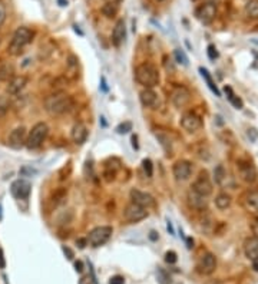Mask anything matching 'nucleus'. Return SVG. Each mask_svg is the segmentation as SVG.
Listing matches in <instances>:
<instances>
[{
    "label": "nucleus",
    "mask_w": 258,
    "mask_h": 284,
    "mask_svg": "<svg viewBox=\"0 0 258 284\" xmlns=\"http://www.w3.org/2000/svg\"><path fill=\"white\" fill-rule=\"evenodd\" d=\"M45 109L52 117H59L66 112H69L73 106V99L65 92H56L50 96H47L45 102Z\"/></svg>",
    "instance_id": "obj_1"
},
{
    "label": "nucleus",
    "mask_w": 258,
    "mask_h": 284,
    "mask_svg": "<svg viewBox=\"0 0 258 284\" xmlns=\"http://www.w3.org/2000/svg\"><path fill=\"white\" fill-rule=\"evenodd\" d=\"M135 79L139 85L145 88H154L159 83V72L158 68L149 62L141 63L135 69Z\"/></svg>",
    "instance_id": "obj_2"
},
{
    "label": "nucleus",
    "mask_w": 258,
    "mask_h": 284,
    "mask_svg": "<svg viewBox=\"0 0 258 284\" xmlns=\"http://www.w3.org/2000/svg\"><path fill=\"white\" fill-rule=\"evenodd\" d=\"M32 39H33V32L29 27H26V26L18 27L16 32L13 33L12 41L9 43V47H7L9 53L12 56H19L23 52V49L32 42Z\"/></svg>",
    "instance_id": "obj_3"
},
{
    "label": "nucleus",
    "mask_w": 258,
    "mask_h": 284,
    "mask_svg": "<svg viewBox=\"0 0 258 284\" xmlns=\"http://www.w3.org/2000/svg\"><path fill=\"white\" fill-rule=\"evenodd\" d=\"M47 134H49V126H47V123H45V122H38V123L32 128V131L29 132V135H27L26 146H27L29 149H36V148H39L40 145L43 143V141L46 140Z\"/></svg>",
    "instance_id": "obj_4"
},
{
    "label": "nucleus",
    "mask_w": 258,
    "mask_h": 284,
    "mask_svg": "<svg viewBox=\"0 0 258 284\" xmlns=\"http://www.w3.org/2000/svg\"><path fill=\"white\" fill-rule=\"evenodd\" d=\"M112 233H114L112 227H108V225L96 227L89 233L88 243L91 244L92 247H100V245H103V244L109 241V238L112 237Z\"/></svg>",
    "instance_id": "obj_5"
},
{
    "label": "nucleus",
    "mask_w": 258,
    "mask_h": 284,
    "mask_svg": "<svg viewBox=\"0 0 258 284\" xmlns=\"http://www.w3.org/2000/svg\"><path fill=\"white\" fill-rule=\"evenodd\" d=\"M146 217H148L146 208H143L135 203L128 204L123 210V218L126 223H139V221L145 220Z\"/></svg>",
    "instance_id": "obj_6"
},
{
    "label": "nucleus",
    "mask_w": 258,
    "mask_h": 284,
    "mask_svg": "<svg viewBox=\"0 0 258 284\" xmlns=\"http://www.w3.org/2000/svg\"><path fill=\"white\" fill-rule=\"evenodd\" d=\"M237 169H238L239 178L247 184H253L257 181V169L253 165V163L247 161V160H239L237 163Z\"/></svg>",
    "instance_id": "obj_7"
},
{
    "label": "nucleus",
    "mask_w": 258,
    "mask_h": 284,
    "mask_svg": "<svg viewBox=\"0 0 258 284\" xmlns=\"http://www.w3.org/2000/svg\"><path fill=\"white\" fill-rule=\"evenodd\" d=\"M192 191L198 192L204 197H208L212 194V183L210 180V175L207 171H201L199 175L197 177V180L192 183V187H191Z\"/></svg>",
    "instance_id": "obj_8"
},
{
    "label": "nucleus",
    "mask_w": 258,
    "mask_h": 284,
    "mask_svg": "<svg viewBox=\"0 0 258 284\" xmlns=\"http://www.w3.org/2000/svg\"><path fill=\"white\" fill-rule=\"evenodd\" d=\"M215 16H217V4H214L211 1H207L195 9V18L204 24L211 23L215 19Z\"/></svg>",
    "instance_id": "obj_9"
},
{
    "label": "nucleus",
    "mask_w": 258,
    "mask_h": 284,
    "mask_svg": "<svg viewBox=\"0 0 258 284\" xmlns=\"http://www.w3.org/2000/svg\"><path fill=\"white\" fill-rule=\"evenodd\" d=\"M171 101L178 109H181V108H184V106H187L189 103V101H191V92L188 91V88H185L182 85H177L172 89V92H171Z\"/></svg>",
    "instance_id": "obj_10"
},
{
    "label": "nucleus",
    "mask_w": 258,
    "mask_h": 284,
    "mask_svg": "<svg viewBox=\"0 0 258 284\" xmlns=\"http://www.w3.org/2000/svg\"><path fill=\"white\" fill-rule=\"evenodd\" d=\"M197 268L201 274L204 276H210L215 271L217 268V259L212 253H204L201 257H199L198 264H197Z\"/></svg>",
    "instance_id": "obj_11"
},
{
    "label": "nucleus",
    "mask_w": 258,
    "mask_h": 284,
    "mask_svg": "<svg viewBox=\"0 0 258 284\" xmlns=\"http://www.w3.org/2000/svg\"><path fill=\"white\" fill-rule=\"evenodd\" d=\"M172 174L177 181H187L192 174V164L187 160H179L172 166Z\"/></svg>",
    "instance_id": "obj_12"
},
{
    "label": "nucleus",
    "mask_w": 258,
    "mask_h": 284,
    "mask_svg": "<svg viewBox=\"0 0 258 284\" xmlns=\"http://www.w3.org/2000/svg\"><path fill=\"white\" fill-rule=\"evenodd\" d=\"M26 140H27V134H26V128L24 126H19L16 129H13L7 138V145L12 149H22L26 145Z\"/></svg>",
    "instance_id": "obj_13"
},
{
    "label": "nucleus",
    "mask_w": 258,
    "mask_h": 284,
    "mask_svg": "<svg viewBox=\"0 0 258 284\" xmlns=\"http://www.w3.org/2000/svg\"><path fill=\"white\" fill-rule=\"evenodd\" d=\"M181 125L188 132H195L202 128V119L195 112H187L181 118Z\"/></svg>",
    "instance_id": "obj_14"
},
{
    "label": "nucleus",
    "mask_w": 258,
    "mask_h": 284,
    "mask_svg": "<svg viewBox=\"0 0 258 284\" xmlns=\"http://www.w3.org/2000/svg\"><path fill=\"white\" fill-rule=\"evenodd\" d=\"M30 189H32L30 183L24 180H18L12 184V194L19 200H27L30 195Z\"/></svg>",
    "instance_id": "obj_15"
},
{
    "label": "nucleus",
    "mask_w": 258,
    "mask_h": 284,
    "mask_svg": "<svg viewBox=\"0 0 258 284\" xmlns=\"http://www.w3.org/2000/svg\"><path fill=\"white\" fill-rule=\"evenodd\" d=\"M131 200H132V203L138 204V205L143 207V208L155 205V200H154V197L151 194L142 192V191H138V189H132L131 191Z\"/></svg>",
    "instance_id": "obj_16"
},
{
    "label": "nucleus",
    "mask_w": 258,
    "mask_h": 284,
    "mask_svg": "<svg viewBox=\"0 0 258 284\" xmlns=\"http://www.w3.org/2000/svg\"><path fill=\"white\" fill-rule=\"evenodd\" d=\"M244 253L247 256V259H250L253 263L258 261V237H251L248 238L245 244H244Z\"/></svg>",
    "instance_id": "obj_17"
},
{
    "label": "nucleus",
    "mask_w": 258,
    "mask_h": 284,
    "mask_svg": "<svg viewBox=\"0 0 258 284\" xmlns=\"http://www.w3.org/2000/svg\"><path fill=\"white\" fill-rule=\"evenodd\" d=\"M126 38V26H125V21L123 19H119L117 22L114 30H112V43L118 47L120 46L123 41Z\"/></svg>",
    "instance_id": "obj_18"
},
{
    "label": "nucleus",
    "mask_w": 258,
    "mask_h": 284,
    "mask_svg": "<svg viewBox=\"0 0 258 284\" xmlns=\"http://www.w3.org/2000/svg\"><path fill=\"white\" fill-rule=\"evenodd\" d=\"M86 138H88V128L83 122H78L75 123L73 129H72V140L76 145H82L86 142Z\"/></svg>",
    "instance_id": "obj_19"
},
{
    "label": "nucleus",
    "mask_w": 258,
    "mask_h": 284,
    "mask_svg": "<svg viewBox=\"0 0 258 284\" xmlns=\"http://www.w3.org/2000/svg\"><path fill=\"white\" fill-rule=\"evenodd\" d=\"M244 205L250 213L258 214V189L247 191L244 195Z\"/></svg>",
    "instance_id": "obj_20"
},
{
    "label": "nucleus",
    "mask_w": 258,
    "mask_h": 284,
    "mask_svg": "<svg viewBox=\"0 0 258 284\" xmlns=\"http://www.w3.org/2000/svg\"><path fill=\"white\" fill-rule=\"evenodd\" d=\"M139 98H141L142 105L146 106V108H152L154 109L158 105V95H157V92H154L149 88H146L145 91H142L141 95H139Z\"/></svg>",
    "instance_id": "obj_21"
},
{
    "label": "nucleus",
    "mask_w": 258,
    "mask_h": 284,
    "mask_svg": "<svg viewBox=\"0 0 258 284\" xmlns=\"http://www.w3.org/2000/svg\"><path fill=\"white\" fill-rule=\"evenodd\" d=\"M188 204H189V207H192L194 210H204V208H207V197H204V195H201L198 192H195V191H189L188 192Z\"/></svg>",
    "instance_id": "obj_22"
},
{
    "label": "nucleus",
    "mask_w": 258,
    "mask_h": 284,
    "mask_svg": "<svg viewBox=\"0 0 258 284\" xmlns=\"http://www.w3.org/2000/svg\"><path fill=\"white\" fill-rule=\"evenodd\" d=\"M26 83H27V78L26 76H13L9 81L7 92L12 94V95H16V94H19L20 91L26 86Z\"/></svg>",
    "instance_id": "obj_23"
},
{
    "label": "nucleus",
    "mask_w": 258,
    "mask_h": 284,
    "mask_svg": "<svg viewBox=\"0 0 258 284\" xmlns=\"http://www.w3.org/2000/svg\"><path fill=\"white\" fill-rule=\"evenodd\" d=\"M214 177H215V181L221 187H228V181H231V177L227 174V171L224 169L222 165H218L215 169H214Z\"/></svg>",
    "instance_id": "obj_24"
},
{
    "label": "nucleus",
    "mask_w": 258,
    "mask_h": 284,
    "mask_svg": "<svg viewBox=\"0 0 258 284\" xmlns=\"http://www.w3.org/2000/svg\"><path fill=\"white\" fill-rule=\"evenodd\" d=\"M118 10H119V7H118V3L117 1H106L103 6H102V13H103V16H106L108 19H114L117 15H118Z\"/></svg>",
    "instance_id": "obj_25"
},
{
    "label": "nucleus",
    "mask_w": 258,
    "mask_h": 284,
    "mask_svg": "<svg viewBox=\"0 0 258 284\" xmlns=\"http://www.w3.org/2000/svg\"><path fill=\"white\" fill-rule=\"evenodd\" d=\"M245 15L251 19H258V0H248L247 1Z\"/></svg>",
    "instance_id": "obj_26"
},
{
    "label": "nucleus",
    "mask_w": 258,
    "mask_h": 284,
    "mask_svg": "<svg viewBox=\"0 0 258 284\" xmlns=\"http://www.w3.org/2000/svg\"><path fill=\"white\" fill-rule=\"evenodd\" d=\"M215 205L218 210H227L231 205V197L225 192H221L215 197Z\"/></svg>",
    "instance_id": "obj_27"
},
{
    "label": "nucleus",
    "mask_w": 258,
    "mask_h": 284,
    "mask_svg": "<svg viewBox=\"0 0 258 284\" xmlns=\"http://www.w3.org/2000/svg\"><path fill=\"white\" fill-rule=\"evenodd\" d=\"M199 72H201V75H202V78L205 79V82L208 83V86H210V89L217 95V96H219V91L218 88H217V85L212 82V78L210 76V73H208V71L207 69H204V68H199Z\"/></svg>",
    "instance_id": "obj_28"
},
{
    "label": "nucleus",
    "mask_w": 258,
    "mask_h": 284,
    "mask_svg": "<svg viewBox=\"0 0 258 284\" xmlns=\"http://www.w3.org/2000/svg\"><path fill=\"white\" fill-rule=\"evenodd\" d=\"M13 78V66L6 63L0 68V81H9Z\"/></svg>",
    "instance_id": "obj_29"
},
{
    "label": "nucleus",
    "mask_w": 258,
    "mask_h": 284,
    "mask_svg": "<svg viewBox=\"0 0 258 284\" xmlns=\"http://www.w3.org/2000/svg\"><path fill=\"white\" fill-rule=\"evenodd\" d=\"M225 94H227V96H228V101L231 102L237 109H241V108H242V101L239 99L238 96H235V94L233 92V89H231L230 86H225Z\"/></svg>",
    "instance_id": "obj_30"
},
{
    "label": "nucleus",
    "mask_w": 258,
    "mask_h": 284,
    "mask_svg": "<svg viewBox=\"0 0 258 284\" xmlns=\"http://www.w3.org/2000/svg\"><path fill=\"white\" fill-rule=\"evenodd\" d=\"M68 68H69L68 73H76V71H78V58L75 55H70L68 58Z\"/></svg>",
    "instance_id": "obj_31"
},
{
    "label": "nucleus",
    "mask_w": 258,
    "mask_h": 284,
    "mask_svg": "<svg viewBox=\"0 0 258 284\" xmlns=\"http://www.w3.org/2000/svg\"><path fill=\"white\" fill-rule=\"evenodd\" d=\"M142 166H143V171H145L146 177L151 178L154 175V165H152V161L151 160H143L142 161Z\"/></svg>",
    "instance_id": "obj_32"
},
{
    "label": "nucleus",
    "mask_w": 258,
    "mask_h": 284,
    "mask_svg": "<svg viewBox=\"0 0 258 284\" xmlns=\"http://www.w3.org/2000/svg\"><path fill=\"white\" fill-rule=\"evenodd\" d=\"M158 280L161 284H169L171 283V276L165 271V270H162V268H159L158 270Z\"/></svg>",
    "instance_id": "obj_33"
},
{
    "label": "nucleus",
    "mask_w": 258,
    "mask_h": 284,
    "mask_svg": "<svg viewBox=\"0 0 258 284\" xmlns=\"http://www.w3.org/2000/svg\"><path fill=\"white\" fill-rule=\"evenodd\" d=\"M65 198H66V191H65L63 188H60V189H56V191H55V194H53V203L60 204Z\"/></svg>",
    "instance_id": "obj_34"
},
{
    "label": "nucleus",
    "mask_w": 258,
    "mask_h": 284,
    "mask_svg": "<svg viewBox=\"0 0 258 284\" xmlns=\"http://www.w3.org/2000/svg\"><path fill=\"white\" fill-rule=\"evenodd\" d=\"M175 59H177V62H179V63H182V65H188V58H187V55L184 53V50L182 49H177L175 50Z\"/></svg>",
    "instance_id": "obj_35"
},
{
    "label": "nucleus",
    "mask_w": 258,
    "mask_h": 284,
    "mask_svg": "<svg viewBox=\"0 0 258 284\" xmlns=\"http://www.w3.org/2000/svg\"><path fill=\"white\" fill-rule=\"evenodd\" d=\"M117 131H118V134H128L129 131H132V123L131 122H123V123L118 125Z\"/></svg>",
    "instance_id": "obj_36"
},
{
    "label": "nucleus",
    "mask_w": 258,
    "mask_h": 284,
    "mask_svg": "<svg viewBox=\"0 0 258 284\" xmlns=\"http://www.w3.org/2000/svg\"><path fill=\"white\" fill-rule=\"evenodd\" d=\"M177 260H178V257H177V253L175 251H168L165 254V261L168 264H175Z\"/></svg>",
    "instance_id": "obj_37"
},
{
    "label": "nucleus",
    "mask_w": 258,
    "mask_h": 284,
    "mask_svg": "<svg viewBox=\"0 0 258 284\" xmlns=\"http://www.w3.org/2000/svg\"><path fill=\"white\" fill-rule=\"evenodd\" d=\"M115 175H117V171H115V169L112 171V169H109V168H108V169L105 171V174H103V177H105V181H106V183L114 181V180H115Z\"/></svg>",
    "instance_id": "obj_38"
},
{
    "label": "nucleus",
    "mask_w": 258,
    "mask_h": 284,
    "mask_svg": "<svg viewBox=\"0 0 258 284\" xmlns=\"http://www.w3.org/2000/svg\"><path fill=\"white\" fill-rule=\"evenodd\" d=\"M208 56H210L211 61H215L218 58V52H217V49H215L214 45H210L208 46Z\"/></svg>",
    "instance_id": "obj_39"
},
{
    "label": "nucleus",
    "mask_w": 258,
    "mask_h": 284,
    "mask_svg": "<svg viewBox=\"0 0 258 284\" xmlns=\"http://www.w3.org/2000/svg\"><path fill=\"white\" fill-rule=\"evenodd\" d=\"M4 19H6V6H4V3L0 0V26L3 24Z\"/></svg>",
    "instance_id": "obj_40"
},
{
    "label": "nucleus",
    "mask_w": 258,
    "mask_h": 284,
    "mask_svg": "<svg viewBox=\"0 0 258 284\" xmlns=\"http://www.w3.org/2000/svg\"><path fill=\"white\" fill-rule=\"evenodd\" d=\"M157 138H158L159 141H161V143H162V146H164L165 149H168V148L171 146V141H169V140H166V138H165L164 135H158V134H157Z\"/></svg>",
    "instance_id": "obj_41"
},
{
    "label": "nucleus",
    "mask_w": 258,
    "mask_h": 284,
    "mask_svg": "<svg viewBox=\"0 0 258 284\" xmlns=\"http://www.w3.org/2000/svg\"><path fill=\"white\" fill-rule=\"evenodd\" d=\"M247 134H248V137H250V140H251V141H253V142L257 141L258 132H257V129H256V128H250Z\"/></svg>",
    "instance_id": "obj_42"
},
{
    "label": "nucleus",
    "mask_w": 258,
    "mask_h": 284,
    "mask_svg": "<svg viewBox=\"0 0 258 284\" xmlns=\"http://www.w3.org/2000/svg\"><path fill=\"white\" fill-rule=\"evenodd\" d=\"M109 284H125V279L122 276H114L109 280Z\"/></svg>",
    "instance_id": "obj_43"
},
{
    "label": "nucleus",
    "mask_w": 258,
    "mask_h": 284,
    "mask_svg": "<svg viewBox=\"0 0 258 284\" xmlns=\"http://www.w3.org/2000/svg\"><path fill=\"white\" fill-rule=\"evenodd\" d=\"M251 231H253V234L258 237V218H256L253 224H251Z\"/></svg>",
    "instance_id": "obj_44"
},
{
    "label": "nucleus",
    "mask_w": 258,
    "mask_h": 284,
    "mask_svg": "<svg viewBox=\"0 0 258 284\" xmlns=\"http://www.w3.org/2000/svg\"><path fill=\"white\" fill-rule=\"evenodd\" d=\"M0 268H6V259H4L3 248H0Z\"/></svg>",
    "instance_id": "obj_45"
},
{
    "label": "nucleus",
    "mask_w": 258,
    "mask_h": 284,
    "mask_svg": "<svg viewBox=\"0 0 258 284\" xmlns=\"http://www.w3.org/2000/svg\"><path fill=\"white\" fill-rule=\"evenodd\" d=\"M63 253L66 254V257H68L69 260H72V259H73V251H72L69 247H63Z\"/></svg>",
    "instance_id": "obj_46"
},
{
    "label": "nucleus",
    "mask_w": 258,
    "mask_h": 284,
    "mask_svg": "<svg viewBox=\"0 0 258 284\" xmlns=\"http://www.w3.org/2000/svg\"><path fill=\"white\" fill-rule=\"evenodd\" d=\"M76 244H78V247H79V248H85V247H86V244H88V240H85V238H79V240H76Z\"/></svg>",
    "instance_id": "obj_47"
},
{
    "label": "nucleus",
    "mask_w": 258,
    "mask_h": 284,
    "mask_svg": "<svg viewBox=\"0 0 258 284\" xmlns=\"http://www.w3.org/2000/svg\"><path fill=\"white\" fill-rule=\"evenodd\" d=\"M75 268H76L78 273H82V271H83V263H82V261H76V263H75Z\"/></svg>",
    "instance_id": "obj_48"
},
{
    "label": "nucleus",
    "mask_w": 258,
    "mask_h": 284,
    "mask_svg": "<svg viewBox=\"0 0 258 284\" xmlns=\"http://www.w3.org/2000/svg\"><path fill=\"white\" fill-rule=\"evenodd\" d=\"M149 238H151L152 241H157V240H158V234H157L155 231H151V233H149Z\"/></svg>",
    "instance_id": "obj_49"
},
{
    "label": "nucleus",
    "mask_w": 258,
    "mask_h": 284,
    "mask_svg": "<svg viewBox=\"0 0 258 284\" xmlns=\"http://www.w3.org/2000/svg\"><path fill=\"white\" fill-rule=\"evenodd\" d=\"M187 244H188V248H192L194 247V241L191 238H187Z\"/></svg>",
    "instance_id": "obj_50"
},
{
    "label": "nucleus",
    "mask_w": 258,
    "mask_h": 284,
    "mask_svg": "<svg viewBox=\"0 0 258 284\" xmlns=\"http://www.w3.org/2000/svg\"><path fill=\"white\" fill-rule=\"evenodd\" d=\"M132 142H134V148H135V149H138L139 146H138V143H137V137H132Z\"/></svg>",
    "instance_id": "obj_51"
},
{
    "label": "nucleus",
    "mask_w": 258,
    "mask_h": 284,
    "mask_svg": "<svg viewBox=\"0 0 258 284\" xmlns=\"http://www.w3.org/2000/svg\"><path fill=\"white\" fill-rule=\"evenodd\" d=\"M207 284H224V283H221V282H211V283H207Z\"/></svg>",
    "instance_id": "obj_52"
},
{
    "label": "nucleus",
    "mask_w": 258,
    "mask_h": 284,
    "mask_svg": "<svg viewBox=\"0 0 258 284\" xmlns=\"http://www.w3.org/2000/svg\"><path fill=\"white\" fill-rule=\"evenodd\" d=\"M115 1H117V3H120V1H123V0H115Z\"/></svg>",
    "instance_id": "obj_53"
},
{
    "label": "nucleus",
    "mask_w": 258,
    "mask_h": 284,
    "mask_svg": "<svg viewBox=\"0 0 258 284\" xmlns=\"http://www.w3.org/2000/svg\"><path fill=\"white\" fill-rule=\"evenodd\" d=\"M155 1H164V0H155Z\"/></svg>",
    "instance_id": "obj_54"
},
{
    "label": "nucleus",
    "mask_w": 258,
    "mask_h": 284,
    "mask_svg": "<svg viewBox=\"0 0 258 284\" xmlns=\"http://www.w3.org/2000/svg\"><path fill=\"white\" fill-rule=\"evenodd\" d=\"M194 1H197V0H194Z\"/></svg>",
    "instance_id": "obj_55"
}]
</instances>
